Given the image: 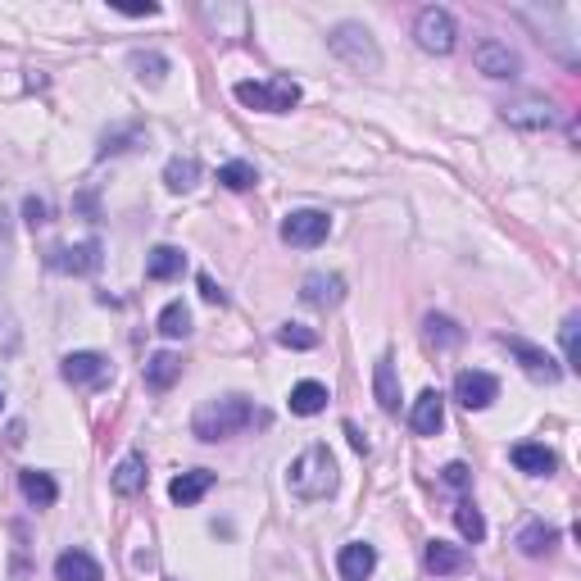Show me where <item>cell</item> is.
Returning a JSON list of instances; mask_svg holds the SVG:
<instances>
[{
	"label": "cell",
	"mask_w": 581,
	"mask_h": 581,
	"mask_svg": "<svg viewBox=\"0 0 581 581\" xmlns=\"http://www.w3.org/2000/svg\"><path fill=\"white\" fill-rule=\"evenodd\" d=\"M250 427H268V414L246 395H218V400H205L191 418V432L200 441H227V436H241Z\"/></svg>",
	"instance_id": "cell-1"
},
{
	"label": "cell",
	"mask_w": 581,
	"mask_h": 581,
	"mask_svg": "<svg viewBox=\"0 0 581 581\" xmlns=\"http://www.w3.org/2000/svg\"><path fill=\"white\" fill-rule=\"evenodd\" d=\"M336 482H341V473H336V459L327 445H309V450L291 463V473H286L291 495L305 504H318V500H327V495H336Z\"/></svg>",
	"instance_id": "cell-2"
},
{
	"label": "cell",
	"mask_w": 581,
	"mask_h": 581,
	"mask_svg": "<svg viewBox=\"0 0 581 581\" xmlns=\"http://www.w3.org/2000/svg\"><path fill=\"white\" fill-rule=\"evenodd\" d=\"M327 46H332L336 60L350 64V69H359V73L382 69V50H377L373 32H368L364 23H336V28L327 32Z\"/></svg>",
	"instance_id": "cell-3"
},
{
	"label": "cell",
	"mask_w": 581,
	"mask_h": 581,
	"mask_svg": "<svg viewBox=\"0 0 581 581\" xmlns=\"http://www.w3.org/2000/svg\"><path fill=\"white\" fill-rule=\"evenodd\" d=\"M232 96L246 109H264V114H286V109L300 105V82L291 78H273V82H237Z\"/></svg>",
	"instance_id": "cell-4"
},
{
	"label": "cell",
	"mask_w": 581,
	"mask_h": 581,
	"mask_svg": "<svg viewBox=\"0 0 581 581\" xmlns=\"http://www.w3.org/2000/svg\"><path fill=\"white\" fill-rule=\"evenodd\" d=\"M414 37H418V46H423L427 55H450L454 41H459L454 14H450V10H441V5H427V10H418V19H414Z\"/></svg>",
	"instance_id": "cell-5"
},
{
	"label": "cell",
	"mask_w": 581,
	"mask_h": 581,
	"mask_svg": "<svg viewBox=\"0 0 581 581\" xmlns=\"http://www.w3.org/2000/svg\"><path fill=\"white\" fill-rule=\"evenodd\" d=\"M282 241L296 250H314L327 241V232H332V218L323 214V209H291V214L282 218Z\"/></svg>",
	"instance_id": "cell-6"
},
{
	"label": "cell",
	"mask_w": 581,
	"mask_h": 581,
	"mask_svg": "<svg viewBox=\"0 0 581 581\" xmlns=\"http://www.w3.org/2000/svg\"><path fill=\"white\" fill-rule=\"evenodd\" d=\"M500 345H509V355L522 364V373L532 377V382H545V386H554L559 382V373L563 368L554 364L550 355H545L541 345H532V341H522V336H513V332H500Z\"/></svg>",
	"instance_id": "cell-7"
},
{
	"label": "cell",
	"mask_w": 581,
	"mask_h": 581,
	"mask_svg": "<svg viewBox=\"0 0 581 581\" xmlns=\"http://www.w3.org/2000/svg\"><path fill=\"white\" fill-rule=\"evenodd\" d=\"M60 373H64V382H69V386L91 391V386H105L109 382V359L96 355V350H73V355H64Z\"/></svg>",
	"instance_id": "cell-8"
},
{
	"label": "cell",
	"mask_w": 581,
	"mask_h": 581,
	"mask_svg": "<svg viewBox=\"0 0 581 581\" xmlns=\"http://www.w3.org/2000/svg\"><path fill=\"white\" fill-rule=\"evenodd\" d=\"M495 395H500V382H495L491 373H482V368H463V373L454 377V400H459L463 409H491Z\"/></svg>",
	"instance_id": "cell-9"
},
{
	"label": "cell",
	"mask_w": 581,
	"mask_h": 581,
	"mask_svg": "<svg viewBox=\"0 0 581 581\" xmlns=\"http://www.w3.org/2000/svg\"><path fill=\"white\" fill-rule=\"evenodd\" d=\"M473 64H477V73H486V78H518V55H513L504 41H495V37L477 41Z\"/></svg>",
	"instance_id": "cell-10"
},
{
	"label": "cell",
	"mask_w": 581,
	"mask_h": 581,
	"mask_svg": "<svg viewBox=\"0 0 581 581\" xmlns=\"http://www.w3.org/2000/svg\"><path fill=\"white\" fill-rule=\"evenodd\" d=\"M55 273H96L100 268V241H82V246H55L46 255Z\"/></svg>",
	"instance_id": "cell-11"
},
{
	"label": "cell",
	"mask_w": 581,
	"mask_h": 581,
	"mask_svg": "<svg viewBox=\"0 0 581 581\" xmlns=\"http://www.w3.org/2000/svg\"><path fill=\"white\" fill-rule=\"evenodd\" d=\"M300 300H305L309 309H336L345 300V282L336 273H309L305 282H300Z\"/></svg>",
	"instance_id": "cell-12"
},
{
	"label": "cell",
	"mask_w": 581,
	"mask_h": 581,
	"mask_svg": "<svg viewBox=\"0 0 581 581\" xmlns=\"http://www.w3.org/2000/svg\"><path fill=\"white\" fill-rule=\"evenodd\" d=\"M500 114H504V123L527 128V132H545L554 123V105H550V100H513V105H504Z\"/></svg>",
	"instance_id": "cell-13"
},
{
	"label": "cell",
	"mask_w": 581,
	"mask_h": 581,
	"mask_svg": "<svg viewBox=\"0 0 581 581\" xmlns=\"http://www.w3.org/2000/svg\"><path fill=\"white\" fill-rule=\"evenodd\" d=\"M509 459H513V468H518V473H527V477H550L554 468H559L554 450H545L541 441H518L509 450Z\"/></svg>",
	"instance_id": "cell-14"
},
{
	"label": "cell",
	"mask_w": 581,
	"mask_h": 581,
	"mask_svg": "<svg viewBox=\"0 0 581 581\" xmlns=\"http://www.w3.org/2000/svg\"><path fill=\"white\" fill-rule=\"evenodd\" d=\"M336 568H341L345 581H368L377 568V550L368 541H350L341 545V554H336Z\"/></svg>",
	"instance_id": "cell-15"
},
{
	"label": "cell",
	"mask_w": 581,
	"mask_h": 581,
	"mask_svg": "<svg viewBox=\"0 0 581 581\" xmlns=\"http://www.w3.org/2000/svg\"><path fill=\"white\" fill-rule=\"evenodd\" d=\"M445 423V395L441 391H423L414 400V414H409V427H414L418 436H436Z\"/></svg>",
	"instance_id": "cell-16"
},
{
	"label": "cell",
	"mask_w": 581,
	"mask_h": 581,
	"mask_svg": "<svg viewBox=\"0 0 581 581\" xmlns=\"http://www.w3.org/2000/svg\"><path fill=\"white\" fill-rule=\"evenodd\" d=\"M373 391H377V404H382L386 414H400V373H395L391 355H382L373 364Z\"/></svg>",
	"instance_id": "cell-17"
},
{
	"label": "cell",
	"mask_w": 581,
	"mask_h": 581,
	"mask_svg": "<svg viewBox=\"0 0 581 581\" xmlns=\"http://www.w3.org/2000/svg\"><path fill=\"white\" fill-rule=\"evenodd\" d=\"M209 491H214V473H209V468H191V473H182V477L168 482L173 504H196V500H205Z\"/></svg>",
	"instance_id": "cell-18"
},
{
	"label": "cell",
	"mask_w": 581,
	"mask_h": 581,
	"mask_svg": "<svg viewBox=\"0 0 581 581\" xmlns=\"http://www.w3.org/2000/svg\"><path fill=\"white\" fill-rule=\"evenodd\" d=\"M55 577L60 581H105V572H100V563L87 550H64L55 559Z\"/></svg>",
	"instance_id": "cell-19"
},
{
	"label": "cell",
	"mask_w": 581,
	"mask_h": 581,
	"mask_svg": "<svg viewBox=\"0 0 581 581\" xmlns=\"http://www.w3.org/2000/svg\"><path fill=\"white\" fill-rule=\"evenodd\" d=\"M423 563H427V572H436V577H454V572H463V568H468V554H463L459 545L427 541V550H423Z\"/></svg>",
	"instance_id": "cell-20"
},
{
	"label": "cell",
	"mask_w": 581,
	"mask_h": 581,
	"mask_svg": "<svg viewBox=\"0 0 581 581\" xmlns=\"http://www.w3.org/2000/svg\"><path fill=\"white\" fill-rule=\"evenodd\" d=\"M182 268H187V255H182L178 246H155L146 259L150 282H173V277H182Z\"/></svg>",
	"instance_id": "cell-21"
},
{
	"label": "cell",
	"mask_w": 581,
	"mask_h": 581,
	"mask_svg": "<svg viewBox=\"0 0 581 581\" xmlns=\"http://www.w3.org/2000/svg\"><path fill=\"white\" fill-rule=\"evenodd\" d=\"M19 486H23V495H28L37 509H50V504L60 500V486H55V477L50 473H37V468H23L19 473Z\"/></svg>",
	"instance_id": "cell-22"
},
{
	"label": "cell",
	"mask_w": 581,
	"mask_h": 581,
	"mask_svg": "<svg viewBox=\"0 0 581 581\" xmlns=\"http://www.w3.org/2000/svg\"><path fill=\"white\" fill-rule=\"evenodd\" d=\"M182 377V359L168 355V350H159V355L146 359V386L150 391H168V386Z\"/></svg>",
	"instance_id": "cell-23"
},
{
	"label": "cell",
	"mask_w": 581,
	"mask_h": 581,
	"mask_svg": "<svg viewBox=\"0 0 581 581\" xmlns=\"http://www.w3.org/2000/svg\"><path fill=\"white\" fill-rule=\"evenodd\" d=\"M109 486H114L119 495H141V491H146V459H141V454H128V459L114 468Z\"/></svg>",
	"instance_id": "cell-24"
},
{
	"label": "cell",
	"mask_w": 581,
	"mask_h": 581,
	"mask_svg": "<svg viewBox=\"0 0 581 581\" xmlns=\"http://www.w3.org/2000/svg\"><path fill=\"white\" fill-rule=\"evenodd\" d=\"M554 541H559V532H554L550 522H527V527L518 532V550L527 554V559H541V554H550Z\"/></svg>",
	"instance_id": "cell-25"
},
{
	"label": "cell",
	"mask_w": 581,
	"mask_h": 581,
	"mask_svg": "<svg viewBox=\"0 0 581 581\" xmlns=\"http://www.w3.org/2000/svg\"><path fill=\"white\" fill-rule=\"evenodd\" d=\"M323 409H327V386L323 382H300V386H291V414L314 418V414H323Z\"/></svg>",
	"instance_id": "cell-26"
},
{
	"label": "cell",
	"mask_w": 581,
	"mask_h": 581,
	"mask_svg": "<svg viewBox=\"0 0 581 581\" xmlns=\"http://www.w3.org/2000/svg\"><path fill=\"white\" fill-rule=\"evenodd\" d=\"M164 182L168 191H191L200 182V159L196 155H173L164 168Z\"/></svg>",
	"instance_id": "cell-27"
},
{
	"label": "cell",
	"mask_w": 581,
	"mask_h": 581,
	"mask_svg": "<svg viewBox=\"0 0 581 581\" xmlns=\"http://www.w3.org/2000/svg\"><path fill=\"white\" fill-rule=\"evenodd\" d=\"M427 341L432 345H441V350H454V345L463 341V327L454 323V318H445V314H427Z\"/></svg>",
	"instance_id": "cell-28"
},
{
	"label": "cell",
	"mask_w": 581,
	"mask_h": 581,
	"mask_svg": "<svg viewBox=\"0 0 581 581\" xmlns=\"http://www.w3.org/2000/svg\"><path fill=\"white\" fill-rule=\"evenodd\" d=\"M159 332H164L168 341H182V336H191V309L182 305V300L164 305V314H159Z\"/></svg>",
	"instance_id": "cell-29"
},
{
	"label": "cell",
	"mask_w": 581,
	"mask_h": 581,
	"mask_svg": "<svg viewBox=\"0 0 581 581\" xmlns=\"http://www.w3.org/2000/svg\"><path fill=\"white\" fill-rule=\"evenodd\" d=\"M454 522H459V532H463V541H486V518H482V509H477L473 500H463L459 509H454Z\"/></svg>",
	"instance_id": "cell-30"
},
{
	"label": "cell",
	"mask_w": 581,
	"mask_h": 581,
	"mask_svg": "<svg viewBox=\"0 0 581 581\" xmlns=\"http://www.w3.org/2000/svg\"><path fill=\"white\" fill-rule=\"evenodd\" d=\"M132 69H137L141 82L159 87V82H164V73H168V60L159 55V50H137V55H132Z\"/></svg>",
	"instance_id": "cell-31"
},
{
	"label": "cell",
	"mask_w": 581,
	"mask_h": 581,
	"mask_svg": "<svg viewBox=\"0 0 581 581\" xmlns=\"http://www.w3.org/2000/svg\"><path fill=\"white\" fill-rule=\"evenodd\" d=\"M218 182H223L227 191H250L259 182V173L250 164H241V159H232V164H223L218 168Z\"/></svg>",
	"instance_id": "cell-32"
},
{
	"label": "cell",
	"mask_w": 581,
	"mask_h": 581,
	"mask_svg": "<svg viewBox=\"0 0 581 581\" xmlns=\"http://www.w3.org/2000/svg\"><path fill=\"white\" fill-rule=\"evenodd\" d=\"M577 327H581V318H577V314H568V318H563V327H559L563 368H572V373H577V368H581V355H577Z\"/></svg>",
	"instance_id": "cell-33"
},
{
	"label": "cell",
	"mask_w": 581,
	"mask_h": 581,
	"mask_svg": "<svg viewBox=\"0 0 581 581\" xmlns=\"http://www.w3.org/2000/svg\"><path fill=\"white\" fill-rule=\"evenodd\" d=\"M277 345H286V350H314L318 332H309V327H300V323H282L277 327Z\"/></svg>",
	"instance_id": "cell-34"
},
{
	"label": "cell",
	"mask_w": 581,
	"mask_h": 581,
	"mask_svg": "<svg viewBox=\"0 0 581 581\" xmlns=\"http://www.w3.org/2000/svg\"><path fill=\"white\" fill-rule=\"evenodd\" d=\"M132 141H141V128H128V132H105V141H100V155H119V150H128Z\"/></svg>",
	"instance_id": "cell-35"
},
{
	"label": "cell",
	"mask_w": 581,
	"mask_h": 581,
	"mask_svg": "<svg viewBox=\"0 0 581 581\" xmlns=\"http://www.w3.org/2000/svg\"><path fill=\"white\" fill-rule=\"evenodd\" d=\"M441 477H445V486H454V491H468V482H473V468H468V463H445Z\"/></svg>",
	"instance_id": "cell-36"
},
{
	"label": "cell",
	"mask_w": 581,
	"mask_h": 581,
	"mask_svg": "<svg viewBox=\"0 0 581 581\" xmlns=\"http://www.w3.org/2000/svg\"><path fill=\"white\" fill-rule=\"evenodd\" d=\"M50 209H46V200H37V196H28L23 200V218H28V227H46L50 223Z\"/></svg>",
	"instance_id": "cell-37"
},
{
	"label": "cell",
	"mask_w": 581,
	"mask_h": 581,
	"mask_svg": "<svg viewBox=\"0 0 581 581\" xmlns=\"http://www.w3.org/2000/svg\"><path fill=\"white\" fill-rule=\"evenodd\" d=\"M200 296H205L209 305H227V291H223V286H218L209 273H200Z\"/></svg>",
	"instance_id": "cell-38"
},
{
	"label": "cell",
	"mask_w": 581,
	"mask_h": 581,
	"mask_svg": "<svg viewBox=\"0 0 581 581\" xmlns=\"http://www.w3.org/2000/svg\"><path fill=\"white\" fill-rule=\"evenodd\" d=\"M119 10L132 14V19H150V14H159V5H155V0H146V5H137V0H123Z\"/></svg>",
	"instance_id": "cell-39"
},
{
	"label": "cell",
	"mask_w": 581,
	"mask_h": 581,
	"mask_svg": "<svg viewBox=\"0 0 581 581\" xmlns=\"http://www.w3.org/2000/svg\"><path fill=\"white\" fill-rule=\"evenodd\" d=\"M345 436H350V445H355V450H359V454H368V436H364V432H359V427H355V423H345Z\"/></svg>",
	"instance_id": "cell-40"
},
{
	"label": "cell",
	"mask_w": 581,
	"mask_h": 581,
	"mask_svg": "<svg viewBox=\"0 0 581 581\" xmlns=\"http://www.w3.org/2000/svg\"><path fill=\"white\" fill-rule=\"evenodd\" d=\"M0 409H5V391H0Z\"/></svg>",
	"instance_id": "cell-41"
}]
</instances>
